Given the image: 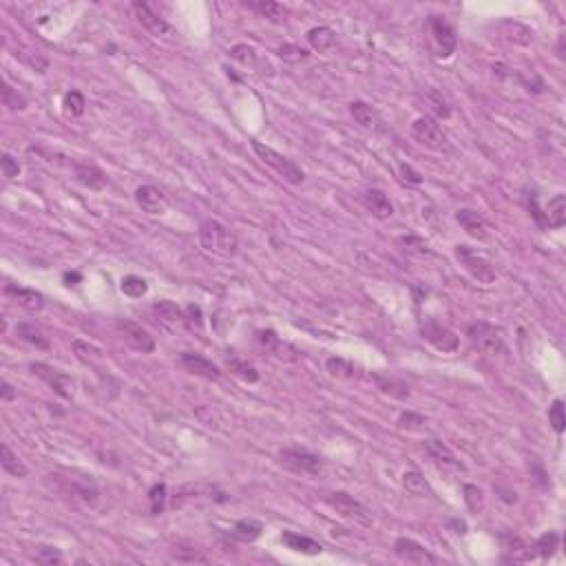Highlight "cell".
I'll return each instance as SVG.
<instances>
[{"instance_id":"603a6c76","label":"cell","mask_w":566,"mask_h":566,"mask_svg":"<svg viewBox=\"0 0 566 566\" xmlns=\"http://www.w3.org/2000/svg\"><path fill=\"white\" fill-rule=\"evenodd\" d=\"M281 542H283V545H286L290 551H294V553H303V556H319V553L323 551V547H321L316 540H312V538H308V536H301V533H294V531H283Z\"/></svg>"},{"instance_id":"4fadbf2b","label":"cell","mask_w":566,"mask_h":566,"mask_svg":"<svg viewBox=\"0 0 566 566\" xmlns=\"http://www.w3.org/2000/svg\"><path fill=\"white\" fill-rule=\"evenodd\" d=\"M177 365L184 372H188V374L206 378V381H219V376H221L219 367L214 365L212 360H208L201 354H195V352H182L177 358Z\"/></svg>"},{"instance_id":"44dd1931","label":"cell","mask_w":566,"mask_h":566,"mask_svg":"<svg viewBox=\"0 0 566 566\" xmlns=\"http://www.w3.org/2000/svg\"><path fill=\"white\" fill-rule=\"evenodd\" d=\"M456 221L462 226V230H465L469 237H473V239H478V241H484L486 239V223L484 219L480 217L475 210H469V208H460L456 212Z\"/></svg>"},{"instance_id":"d6a6232c","label":"cell","mask_w":566,"mask_h":566,"mask_svg":"<svg viewBox=\"0 0 566 566\" xmlns=\"http://www.w3.org/2000/svg\"><path fill=\"white\" fill-rule=\"evenodd\" d=\"M3 458H0V465H3V469L9 473V475H14V478H25V475L29 473V469L25 467V462H22L14 451L9 449V445H3Z\"/></svg>"},{"instance_id":"5bb4252c","label":"cell","mask_w":566,"mask_h":566,"mask_svg":"<svg viewBox=\"0 0 566 566\" xmlns=\"http://www.w3.org/2000/svg\"><path fill=\"white\" fill-rule=\"evenodd\" d=\"M394 553L410 564H438V558L412 538H399L394 542Z\"/></svg>"},{"instance_id":"f35d334b","label":"cell","mask_w":566,"mask_h":566,"mask_svg":"<svg viewBox=\"0 0 566 566\" xmlns=\"http://www.w3.org/2000/svg\"><path fill=\"white\" fill-rule=\"evenodd\" d=\"M560 547V536L558 533H553V531H549V533H545L542 536L538 542H536V553H540L542 558H551L553 553H556V549Z\"/></svg>"},{"instance_id":"7a4b0ae2","label":"cell","mask_w":566,"mask_h":566,"mask_svg":"<svg viewBox=\"0 0 566 566\" xmlns=\"http://www.w3.org/2000/svg\"><path fill=\"white\" fill-rule=\"evenodd\" d=\"M253 151H255V155L259 157V160H262L266 166L273 168V171L281 179H286L288 184H294V186L303 184L305 173L292 160H288V157H283L281 153H277L275 149H270V146H266L264 142H259V140H253Z\"/></svg>"},{"instance_id":"bcb514c9","label":"cell","mask_w":566,"mask_h":566,"mask_svg":"<svg viewBox=\"0 0 566 566\" xmlns=\"http://www.w3.org/2000/svg\"><path fill=\"white\" fill-rule=\"evenodd\" d=\"M36 562L38 564H47V566H53V564H62L64 562V556L60 549L55 547H40L36 551Z\"/></svg>"},{"instance_id":"277c9868","label":"cell","mask_w":566,"mask_h":566,"mask_svg":"<svg viewBox=\"0 0 566 566\" xmlns=\"http://www.w3.org/2000/svg\"><path fill=\"white\" fill-rule=\"evenodd\" d=\"M467 336H469V343L484 354H497L504 349L502 330L491 323H484V321L471 323L467 327Z\"/></svg>"},{"instance_id":"b9f144b4","label":"cell","mask_w":566,"mask_h":566,"mask_svg":"<svg viewBox=\"0 0 566 566\" xmlns=\"http://www.w3.org/2000/svg\"><path fill=\"white\" fill-rule=\"evenodd\" d=\"M549 423L553 427V432L556 434H562L564 432V425H566V418H564V403L560 399H556L549 407Z\"/></svg>"},{"instance_id":"30bf717a","label":"cell","mask_w":566,"mask_h":566,"mask_svg":"<svg viewBox=\"0 0 566 566\" xmlns=\"http://www.w3.org/2000/svg\"><path fill=\"white\" fill-rule=\"evenodd\" d=\"M116 327H118V332L122 334L124 341H127L133 349H138V352H142V354L155 352V338L146 332L140 323L129 321V319H118Z\"/></svg>"},{"instance_id":"2e32d148","label":"cell","mask_w":566,"mask_h":566,"mask_svg":"<svg viewBox=\"0 0 566 566\" xmlns=\"http://www.w3.org/2000/svg\"><path fill=\"white\" fill-rule=\"evenodd\" d=\"M5 294L7 297L18 303L22 310H27V312H40L44 308V297L40 292L36 290H31V288H20V286H14V283H7L5 286Z\"/></svg>"},{"instance_id":"f546056e","label":"cell","mask_w":566,"mask_h":566,"mask_svg":"<svg viewBox=\"0 0 566 566\" xmlns=\"http://www.w3.org/2000/svg\"><path fill=\"white\" fill-rule=\"evenodd\" d=\"M248 7L255 9L259 16H264L273 22H281L288 16V9L279 3H273V0H257V3H248Z\"/></svg>"},{"instance_id":"e575fe53","label":"cell","mask_w":566,"mask_h":566,"mask_svg":"<svg viewBox=\"0 0 566 566\" xmlns=\"http://www.w3.org/2000/svg\"><path fill=\"white\" fill-rule=\"evenodd\" d=\"M166 497H168V491H166V484L164 482H155L149 491V502H151V513L153 515H160L164 513L166 509Z\"/></svg>"},{"instance_id":"f6af8a7d","label":"cell","mask_w":566,"mask_h":566,"mask_svg":"<svg viewBox=\"0 0 566 566\" xmlns=\"http://www.w3.org/2000/svg\"><path fill=\"white\" fill-rule=\"evenodd\" d=\"M3 104L9 107L11 111H22L27 107V100L22 98L18 91H14L9 82H3Z\"/></svg>"},{"instance_id":"4316f807","label":"cell","mask_w":566,"mask_h":566,"mask_svg":"<svg viewBox=\"0 0 566 566\" xmlns=\"http://www.w3.org/2000/svg\"><path fill=\"white\" fill-rule=\"evenodd\" d=\"M16 336L22 338L25 343L33 345L36 349H42V352H47V349L51 347L49 338L44 336L40 327H36L33 323H18V325H16Z\"/></svg>"},{"instance_id":"816d5d0a","label":"cell","mask_w":566,"mask_h":566,"mask_svg":"<svg viewBox=\"0 0 566 566\" xmlns=\"http://www.w3.org/2000/svg\"><path fill=\"white\" fill-rule=\"evenodd\" d=\"M3 177L5 179H16L18 177V173H20V164H18V160H14V157H11L9 153H5L3 155Z\"/></svg>"},{"instance_id":"9a60e30c","label":"cell","mask_w":566,"mask_h":566,"mask_svg":"<svg viewBox=\"0 0 566 566\" xmlns=\"http://www.w3.org/2000/svg\"><path fill=\"white\" fill-rule=\"evenodd\" d=\"M349 116L354 118L356 124H360V127L372 131V133H383L385 131V122L378 116V111L374 107H369L367 102H363V100L349 102Z\"/></svg>"},{"instance_id":"74e56055","label":"cell","mask_w":566,"mask_h":566,"mask_svg":"<svg viewBox=\"0 0 566 566\" xmlns=\"http://www.w3.org/2000/svg\"><path fill=\"white\" fill-rule=\"evenodd\" d=\"M462 493H465V504L469 506V511L473 513H480L484 509V495H482V489L475 484H465L462 486Z\"/></svg>"},{"instance_id":"d4e9b609","label":"cell","mask_w":566,"mask_h":566,"mask_svg":"<svg viewBox=\"0 0 566 566\" xmlns=\"http://www.w3.org/2000/svg\"><path fill=\"white\" fill-rule=\"evenodd\" d=\"M372 378H374L376 387H378L383 394L392 396V399L405 401L407 396H410V385H407L405 381H401V378L390 376V374H372Z\"/></svg>"},{"instance_id":"484cf974","label":"cell","mask_w":566,"mask_h":566,"mask_svg":"<svg viewBox=\"0 0 566 566\" xmlns=\"http://www.w3.org/2000/svg\"><path fill=\"white\" fill-rule=\"evenodd\" d=\"M545 228H553L558 230L566 223V197L564 195H556L553 199H549L547 208H545Z\"/></svg>"},{"instance_id":"8992f818","label":"cell","mask_w":566,"mask_h":566,"mask_svg":"<svg viewBox=\"0 0 566 566\" xmlns=\"http://www.w3.org/2000/svg\"><path fill=\"white\" fill-rule=\"evenodd\" d=\"M325 502L330 504L338 515H343L347 520H352V522H358V524H369L372 522V515H369V509L358 502L354 495H349L345 491H334V493H327L325 495Z\"/></svg>"},{"instance_id":"5b68a950","label":"cell","mask_w":566,"mask_h":566,"mask_svg":"<svg viewBox=\"0 0 566 566\" xmlns=\"http://www.w3.org/2000/svg\"><path fill=\"white\" fill-rule=\"evenodd\" d=\"M412 138L423 144L425 149H432V151H449V142H447V135L440 129V124L429 118V116H423L418 118L414 124H412Z\"/></svg>"},{"instance_id":"f907efd6","label":"cell","mask_w":566,"mask_h":566,"mask_svg":"<svg viewBox=\"0 0 566 566\" xmlns=\"http://www.w3.org/2000/svg\"><path fill=\"white\" fill-rule=\"evenodd\" d=\"M429 100H432V107H434V113L438 118H443L447 120L451 116V109L447 107V102L443 100V95H440L438 91H429Z\"/></svg>"},{"instance_id":"60d3db41","label":"cell","mask_w":566,"mask_h":566,"mask_svg":"<svg viewBox=\"0 0 566 566\" xmlns=\"http://www.w3.org/2000/svg\"><path fill=\"white\" fill-rule=\"evenodd\" d=\"M184 327H186V330H192V332H195V330L199 332L203 327V312H201L199 305L190 303L184 308Z\"/></svg>"},{"instance_id":"7bdbcfd3","label":"cell","mask_w":566,"mask_h":566,"mask_svg":"<svg viewBox=\"0 0 566 566\" xmlns=\"http://www.w3.org/2000/svg\"><path fill=\"white\" fill-rule=\"evenodd\" d=\"M230 58L246 66H257V51L253 47H248V44H235L230 49Z\"/></svg>"},{"instance_id":"db71d44e","label":"cell","mask_w":566,"mask_h":566,"mask_svg":"<svg viewBox=\"0 0 566 566\" xmlns=\"http://www.w3.org/2000/svg\"><path fill=\"white\" fill-rule=\"evenodd\" d=\"M259 343H262L266 349H277L279 347V336L273 330H262V332H259Z\"/></svg>"},{"instance_id":"cb8c5ba5","label":"cell","mask_w":566,"mask_h":566,"mask_svg":"<svg viewBox=\"0 0 566 566\" xmlns=\"http://www.w3.org/2000/svg\"><path fill=\"white\" fill-rule=\"evenodd\" d=\"M73 173L77 184H82L89 190H102L107 186V175L93 164H73Z\"/></svg>"},{"instance_id":"f5cc1de1","label":"cell","mask_w":566,"mask_h":566,"mask_svg":"<svg viewBox=\"0 0 566 566\" xmlns=\"http://www.w3.org/2000/svg\"><path fill=\"white\" fill-rule=\"evenodd\" d=\"M401 175H403L405 182L412 184V186H421L423 184V175L418 173V171H414L410 164H401Z\"/></svg>"},{"instance_id":"83f0119b","label":"cell","mask_w":566,"mask_h":566,"mask_svg":"<svg viewBox=\"0 0 566 566\" xmlns=\"http://www.w3.org/2000/svg\"><path fill=\"white\" fill-rule=\"evenodd\" d=\"M308 42H310V47L314 51H319V53H327V51H332L334 49V44H336V33L330 29V27H314L308 31Z\"/></svg>"},{"instance_id":"836d02e7","label":"cell","mask_w":566,"mask_h":566,"mask_svg":"<svg viewBox=\"0 0 566 566\" xmlns=\"http://www.w3.org/2000/svg\"><path fill=\"white\" fill-rule=\"evenodd\" d=\"M325 369L332 378H354L356 369L349 360L341 358V356H330L325 360Z\"/></svg>"},{"instance_id":"ffe728a7","label":"cell","mask_w":566,"mask_h":566,"mask_svg":"<svg viewBox=\"0 0 566 566\" xmlns=\"http://www.w3.org/2000/svg\"><path fill=\"white\" fill-rule=\"evenodd\" d=\"M363 203H365V208L369 210V214H374L376 219H390L394 214V206H392L390 197L378 188L365 190L363 192Z\"/></svg>"},{"instance_id":"6da1fadb","label":"cell","mask_w":566,"mask_h":566,"mask_svg":"<svg viewBox=\"0 0 566 566\" xmlns=\"http://www.w3.org/2000/svg\"><path fill=\"white\" fill-rule=\"evenodd\" d=\"M199 241L208 253H214L219 257H235L239 241H237L235 232H230L223 223L208 219L199 226Z\"/></svg>"},{"instance_id":"c3c4849f","label":"cell","mask_w":566,"mask_h":566,"mask_svg":"<svg viewBox=\"0 0 566 566\" xmlns=\"http://www.w3.org/2000/svg\"><path fill=\"white\" fill-rule=\"evenodd\" d=\"M425 425V418L416 412H403L401 418H399V429H407V432H416V429H421Z\"/></svg>"},{"instance_id":"d590c367","label":"cell","mask_w":566,"mask_h":566,"mask_svg":"<svg viewBox=\"0 0 566 566\" xmlns=\"http://www.w3.org/2000/svg\"><path fill=\"white\" fill-rule=\"evenodd\" d=\"M120 288L122 292L127 294V297L131 299H140L146 294V290H149V286H146V281L140 279V277H135V275H129V277H124L122 283H120Z\"/></svg>"},{"instance_id":"ac0fdd59","label":"cell","mask_w":566,"mask_h":566,"mask_svg":"<svg viewBox=\"0 0 566 566\" xmlns=\"http://www.w3.org/2000/svg\"><path fill=\"white\" fill-rule=\"evenodd\" d=\"M133 11L140 25L149 33H153V36H166V33H171V25H168L164 18L157 16L155 11H151V7L146 3H133Z\"/></svg>"},{"instance_id":"ba28073f","label":"cell","mask_w":566,"mask_h":566,"mask_svg":"<svg viewBox=\"0 0 566 566\" xmlns=\"http://www.w3.org/2000/svg\"><path fill=\"white\" fill-rule=\"evenodd\" d=\"M429 33H432V40L436 44L440 58H449V55L456 51L458 47L456 31L443 16H429Z\"/></svg>"},{"instance_id":"8fae6325","label":"cell","mask_w":566,"mask_h":566,"mask_svg":"<svg viewBox=\"0 0 566 566\" xmlns=\"http://www.w3.org/2000/svg\"><path fill=\"white\" fill-rule=\"evenodd\" d=\"M60 491L69 497L71 502L84 504V506H93L98 502V486L91 478H64Z\"/></svg>"},{"instance_id":"7c38bea8","label":"cell","mask_w":566,"mask_h":566,"mask_svg":"<svg viewBox=\"0 0 566 566\" xmlns=\"http://www.w3.org/2000/svg\"><path fill=\"white\" fill-rule=\"evenodd\" d=\"M31 372L47 383L60 399H71L73 396V378L69 374H64L60 369H53L44 363H31Z\"/></svg>"},{"instance_id":"1f68e13d","label":"cell","mask_w":566,"mask_h":566,"mask_svg":"<svg viewBox=\"0 0 566 566\" xmlns=\"http://www.w3.org/2000/svg\"><path fill=\"white\" fill-rule=\"evenodd\" d=\"M226 365L230 367V372H232L235 376H239L246 383H257L259 381V372L250 363H248V360H244V358H237L232 354H226Z\"/></svg>"},{"instance_id":"7dc6e473","label":"cell","mask_w":566,"mask_h":566,"mask_svg":"<svg viewBox=\"0 0 566 566\" xmlns=\"http://www.w3.org/2000/svg\"><path fill=\"white\" fill-rule=\"evenodd\" d=\"M73 349H75L77 358L84 360V363H91V365H95L98 360L102 358L100 349H95L93 345H89V343H82V341H75V343H73Z\"/></svg>"},{"instance_id":"7402d4cb","label":"cell","mask_w":566,"mask_h":566,"mask_svg":"<svg viewBox=\"0 0 566 566\" xmlns=\"http://www.w3.org/2000/svg\"><path fill=\"white\" fill-rule=\"evenodd\" d=\"M153 314L160 319L162 325L166 327H171V330H175V327H184V308H177V303L173 301H157L153 303Z\"/></svg>"},{"instance_id":"52a82bcc","label":"cell","mask_w":566,"mask_h":566,"mask_svg":"<svg viewBox=\"0 0 566 566\" xmlns=\"http://www.w3.org/2000/svg\"><path fill=\"white\" fill-rule=\"evenodd\" d=\"M454 253H456V259L460 262V266L465 268L473 279H478L480 283H493L495 281L493 266L486 262L482 255L475 253L471 246L460 244V246H456Z\"/></svg>"},{"instance_id":"681fc988","label":"cell","mask_w":566,"mask_h":566,"mask_svg":"<svg viewBox=\"0 0 566 566\" xmlns=\"http://www.w3.org/2000/svg\"><path fill=\"white\" fill-rule=\"evenodd\" d=\"M279 55L283 60H288V62H299V60H305L308 58V51L297 47V44H283V47H279Z\"/></svg>"},{"instance_id":"680465c9","label":"cell","mask_w":566,"mask_h":566,"mask_svg":"<svg viewBox=\"0 0 566 566\" xmlns=\"http://www.w3.org/2000/svg\"><path fill=\"white\" fill-rule=\"evenodd\" d=\"M558 55L564 58V36H560V42H558Z\"/></svg>"},{"instance_id":"ab89813d","label":"cell","mask_w":566,"mask_h":566,"mask_svg":"<svg viewBox=\"0 0 566 566\" xmlns=\"http://www.w3.org/2000/svg\"><path fill=\"white\" fill-rule=\"evenodd\" d=\"M64 111L69 113V116H75V118H80L84 109H86V100L80 91H69L64 95Z\"/></svg>"},{"instance_id":"f1b7e54d","label":"cell","mask_w":566,"mask_h":566,"mask_svg":"<svg viewBox=\"0 0 566 566\" xmlns=\"http://www.w3.org/2000/svg\"><path fill=\"white\" fill-rule=\"evenodd\" d=\"M262 522H257V520H239V522H235V527L230 529V538H235L237 542H244V545H250L255 542L259 536H262Z\"/></svg>"},{"instance_id":"8d00e7d4","label":"cell","mask_w":566,"mask_h":566,"mask_svg":"<svg viewBox=\"0 0 566 566\" xmlns=\"http://www.w3.org/2000/svg\"><path fill=\"white\" fill-rule=\"evenodd\" d=\"M171 558L177 560V562H186V564H192V562H208V558L199 553V549L195 547H184V545H177L171 549Z\"/></svg>"},{"instance_id":"e0dca14e","label":"cell","mask_w":566,"mask_h":566,"mask_svg":"<svg viewBox=\"0 0 566 566\" xmlns=\"http://www.w3.org/2000/svg\"><path fill=\"white\" fill-rule=\"evenodd\" d=\"M135 201H138V206L149 214H164L168 208L164 192L155 186H140L138 190H135Z\"/></svg>"},{"instance_id":"9f6ffc18","label":"cell","mask_w":566,"mask_h":566,"mask_svg":"<svg viewBox=\"0 0 566 566\" xmlns=\"http://www.w3.org/2000/svg\"><path fill=\"white\" fill-rule=\"evenodd\" d=\"M449 527H456V533H460V536H465V533H467V524L462 522V520H451Z\"/></svg>"},{"instance_id":"ee69618b","label":"cell","mask_w":566,"mask_h":566,"mask_svg":"<svg viewBox=\"0 0 566 566\" xmlns=\"http://www.w3.org/2000/svg\"><path fill=\"white\" fill-rule=\"evenodd\" d=\"M504 540H506V549L513 553V558H518V560H533L536 551H533V549H529L520 538L509 536V538H504Z\"/></svg>"},{"instance_id":"4dcf8cb0","label":"cell","mask_w":566,"mask_h":566,"mask_svg":"<svg viewBox=\"0 0 566 566\" xmlns=\"http://www.w3.org/2000/svg\"><path fill=\"white\" fill-rule=\"evenodd\" d=\"M403 486L407 489V493L412 495H418V497H425V495H432V489H429L427 480L423 478L421 471L416 469H410L403 473Z\"/></svg>"},{"instance_id":"3957f363","label":"cell","mask_w":566,"mask_h":566,"mask_svg":"<svg viewBox=\"0 0 566 566\" xmlns=\"http://www.w3.org/2000/svg\"><path fill=\"white\" fill-rule=\"evenodd\" d=\"M277 460L283 469L299 473V475H321L323 473V458L312 454V451H308V449H301V447L281 449Z\"/></svg>"},{"instance_id":"9c48e42d","label":"cell","mask_w":566,"mask_h":566,"mask_svg":"<svg viewBox=\"0 0 566 566\" xmlns=\"http://www.w3.org/2000/svg\"><path fill=\"white\" fill-rule=\"evenodd\" d=\"M421 334L427 343H432L440 352H456L460 345V338L451 332L449 327H445L443 323H438L434 319H429L421 325Z\"/></svg>"},{"instance_id":"6f0895ef","label":"cell","mask_w":566,"mask_h":566,"mask_svg":"<svg viewBox=\"0 0 566 566\" xmlns=\"http://www.w3.org/2000/svg\"><path fill=\"white\" fill-rule=\"evenodd\" d=\"M80 279H82V277L77 275V273H66V275H64V281H69V283H66V286H73L71 281H80Z\"/></svg>"},{"instance_id":"d6986e66","label":"cell","mask_w":566,"mask_h":566,"mask_svg":"<svg viewBox=\"0 0 566 566\" xmlns=\"http://www.w3.org/2000/svg\"><path fill=\"white\" fill-rule=\"evenodd\" d=\"M425 449L429 458H432L438 467H445V469H462V462L458 460V456L451 451L443 440H427L425 443Z\"/></svg>"},{"instance_id":"11a10c76","label":"cell","mask_w":566,"mask_h":566,"mask_svg":"<svg viewBox=\"0 0 566 566\" xmlns=\"http://www.w3.org/2000/svg\"><path fill=\"white\" fill-rule=\"evenodd\" d=\"M0 392H3V401H14L16 399V392H14V387H11V385L7 383V381H3V385H0Z\"/></svg>"}]
</instances>
